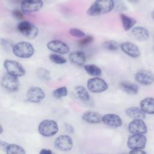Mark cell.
<instances>
[{"label": "cell", "instance_id": "6da1fadb", "mask_svg": "<svg viewBox=\"0 0 154 154\" xmlns=\"http://www.w3.org/2000/svg\"><path fill=\"white\" fill-rule=\"evenodd\" d=\"M114 8V1L111 0L95 1L88 8L87 13L89 16H94L106 14Z\"/></svg>", "mask_w": 154, "mask_h": 154}, {"label": "cell", "instance_id": "7a4b0ae2", "mask_svg": "<svg viewBox=\"0 0 154 154\" xmlns=\"http://www.w3.org/2000/svg\"><path fill=\"white\" fill-rule=\"evenodd\" d=\"M33 46L28 42H20L17 43L13 47V54L21 58H28L34 54Z\"/></svg>", "mask_w": 154, "mask_h": 154}, {"label": "cell", "instance_id": "3957f363", "mask_svg": "<svg viewBox=\"0 0 154 154\" xmlns=\"http://www.w3.org/2000/svg\"><path fill=\"white\" fill-rule=\"evenodd\" d=\"M59 131L57 123L50 119L42 121L38 126V131L40 135L45 137H50L55 135Z\"/></svg>", "mask_w": 154, "mask_h": 154}, {"label": "cell", "instance_id": "277c9868", "mask_svg": "<svg viewBox=\"0 0 154 154\" xmlns=\"http://www.w3.org/2000/svg\"><path fill=\"white\" fill-rule=\"evenodd\" d=\"M17 28L23 35L29 39L35 38L38 33L37 28L28 20L21 21L18 23Z\"/></svg>", "mask_w": 154, "mask_h": 154}, {"label": "cell", "instance_id": "5b68a950", "mask_svg": "<svg viewBox=\"0 0 154 154\" xmlns=\"http://www.w3.org/2000/svg\"><path fill=\"white\" fill-rule=\"evenodd\" d=\"M4 66L7 73L10 75L19 77L25 73V70L23 66L16 61L6 60L4 62Z\"/></svg>", "mask_w": 154, "mask_h": 154}, {"label": "cell", "instance_id": "8992f818", "mask_svg": "<svg viewBox=\"0 0 154 154\" xmlns=\"http://www.w3.org/2000/svg\"><path fill=\"white\" fill-rule=\"evenodd\" d=\"M147 138L143 134H133L128 137L127 146L131 150L143 149L146 147Z\"/></svg>", "mask_w": 154, "mask_h": 154}, {"label": "cell", "instance_id": "52a82bcc", "mask_svg": "<svg viewBox=\"0 0 154 154\" xmlns=\"http://www.w3.org/2000/svg\"><path fill=\"white\" fill-rule=\"evenodd\" d=\"M87 88L92 93H99L106 90L108 88V85L103 79L95 77L88 80Z\"/></svg>", "mask_w": 154, "mask_h": 154}, {"label": "cell", "instance_id": "ba28073f", "mask_svg": "<svg viewBox=\"0 0 154 154\" xmlns=\"http://www.w3.org/2000/svg\"><path fill=\"white\" fill-rule=\"evenodd\" d=\"M55 147L61 151L70 150L73 146L72 138L67 135H60L54 141Z\"/></svg>", "mask_w": 154, "mask_h": 154}, {"label": "cell", "instance_id": "9c48e42d", "mask_svg": "<svg viewBox=\"0 0 154 154\" xmlns=\"http://www.w3.org/2000/svg\"><path fill=\"white\" fill-rule=\"evenodd\" d=\"M26 99L32 103H38L45 97V93L43 90L38 87H30L26 92Z\"/></svg>", "mask_w": 154, "mask_h": 154}, {"label": "cell", "instance_id": "30bf717a", "mask_svg": "<svg viewBox=\"0 0 154 154\" xmlns=\"http://www.w3.org/2000/svg\"><path fill=\"white\" fill-rule=\"evenodd\" d=\"M128 129L132 134H144L147 130L146 123L141 119H134L129 123Z\"/></svg>", "mask_w": 154, "mask_h": 154}, {"label": "cell", "instance_id": "8fae6325", "mask_svg": "<svg viewBox=\"0 0 154 154\" xmlns=\"http://www.w3.org/2000/svg\"><path fill=\"white\" fill-rule=\"evenodd\" d=\"M47 48L50 51L60 54H66L70 51V48L64 42L58 40H53L47 43Z\"/></svg>", "mask_w": 154, "mask_h": 154}, {"label": "cell", "instance_id": "7c38bea8", "mask_svg": "<svg viewBox=\"0 0 154 154\" xmlns=\"http://www.w3.org/2000/svg\"><path fill=\"white\" fill-rule=\"evenodd\" d=\"M1 84L4 88L11 91L17 90L19 87V81L17 77L10 75L8 73L3 76Z\"/></svg>", "mask_w": 154, "mask_h": 154}, {"label": "cell", "instance_id": "4fadbf2b", "mask_svg": "<svg viewBox=\"0 0 154 154\" xmlns=\"http://www.w3.org/2000/svg\"><path fill=\"white\" fill-rule=\"evenodd\" d=\"M43 5L42 1H23L20 4V8L23 13H32L40 10Z\"/></svg>", "mask_w": 154, "mask_h": 154}, {"label": "cell", "instance_id": "5bb4252c", "mask_svg": "<svg viewBox=\"0 0 154 154\" xmlns=\"http://www.w3.org/2000/svg\"><path fill=\"white\" fill-rule=\"evenodd\" d=\"M136 81L142 85H150L153 82V75L147 70H140L135 75Z\"/></svg>", "mask_w": 154, "mask_h": 154}, {"label": "cell", "instance_id": "9a60e30c", "mask_svg": "<svg viewBox=\"0 0 154 154\" xmlns=\"http://www.w3.org/2000/svg\"><path fill=\"white\" fill-rule=\"evenodd\" d=\"M102 122L107 126L117 128L121 127L123 122L122 119L115 114H106L102 118Z\"/></svg>", "mask_w": 154, "mask_h": 154}, {"label": "cell", "instance_id": "2e32d148", "mask_svg": "<svg viewBox=\"0 0 154 154\" xmlns=\"http://www.w3.org/2000/svg\"><path fill=\"white\" fill-rule=\"evenodd\" d=\"M122 51L128 55L137 58L140 55V51L138 47L131 42H123L120 45Z\"/></svg>", "mask_w": 154, "mask_h": 154}, {"label": "cell", "instance_id": "e0dca14e", "mask_svg": "<svg viewBox=\"0 0 154 154\" xmlns=\"http://www.w3.org/2000/svg\"><path fill=\"white\" fill-rule=\"evenodd\" d=\"M131 34L138 41H145L149 37V31L143 26L134 27L131 31Z\"/></svg>", "mask_w": 154, "mask_h": 154}, {"label": "cell", "instance_id": "ac0fdd59", "mask_svg": "<svg viewBox=\"0 0 154 154\" xmlns=\"http://www.w3.org/2000/svg\"><path fill=\"white\" fill-rule=\"evenodd\" d=\"M102 118V117L99 113L94 111H87L82 116V119L84 121L93 124L100 123Z\"/></svg>", "mask_w": 154, "mask_h": 154}, {"label": "cell", "instance_id": "d6986e66", "mask_svg": "<svg viewBox=\"0 0 154 154\" xmlns=\"http://www.w3.org/2000/svg\"><path fill=\"white\" fill-rule=\"evenodd\" d=\"M140 108L145 113L153 114L154 113V99L153 97H146L140 102Z\"/></svg>", "mask_w": 154, "mask_h": 154}, {"label": "cell", "instance_id": "ffe728a7", "mask_svg": "<svg viewBox=\"0 0 154 154\" xmlns=\"http://www.w3.org/2000/svg\"><path fill=\"white\" fill-rule=\"evenodd\" d=\"M125 112L128 117L133 119L143 120L146 117V114L141 110V109L136 106H132L127 108Z\"/></svg>", "mask_w": 154, "mask_h": 154}, {"label": "cell", "instance_id": "44dd1931", "mask_svg": "<svg viewBox=\"0 0 154 154\" xmlns=\"http://www.w3.org/2000/svg\"><path fill=\"white\" fill-rule=\"evenodd\" d=\"M70 62L77 66H82L85 62V55L81 51H75L69 55Z\"/></svg>", "mask_w": 154, "mask_h": 154}, {"label": "cell", "instance_id": "7402d4cb", "mask_svg": "<svg viewBox=\"0 0 154 154\" xmlns=\"http://www.w3.org/2000/svg\"><path fill=\"white\" fill-rule=\"evenodd\" d=\"M120 87L125 93L130 94H137L138 91V85L129 82H121L120 84Z\"/></svg>", "mask_w": 154, "mask_h": 154}, {"label": "cell", "instance_id": "603a6c76", "mask_svg": "<svg viewBox=\"0 0 154 154\" xmlns=\"http://www.w3.org/2000/svg\"><path fill=\"white\" fill-rule=\"evenodd\" d=\"M120 18L123 27L125 31L130 30L136 23V20L134 18L129 17L125 14H121Z\"/></svg>", "mask_w": 154, "mask_h": 154}, {"label": "cell", "instance_id": "cb8c5ba5", "mask_svg": "<svg viewBox=\"0 0 154 154\" xmlns=\"http://www.w3.org/2000/svg\"><path fill=\"white\" fill-rule=\"evenodd\" d=\"M75 91L78 97L83 102H88L90 100V94L87 89L82 86L78 85L75 87Z\"/></svg>", "mask_w": 154, "mask_h": 154}, {"label": "cell", "instance_id": "d4e9b609", "mask_svg": "<svg viewBox=\"0 0 154 154\" xmlns=\"http://www.w3.org/2000/svg\"><path fill=\"white\" fill-rule=\"evenodd\" d=\"M85 72L90 76L98 77L102 75V70L99 67L94 64H86L84 67Z\"/></svg>", "mask_w": 154, "mask_h": 154}, {"label": "cell", "instance_id": "484cf974", "mask_svg": "<svg viewBox=\"0 0 154 154\" xmlns=\"http://www.w3.org/2000/svg\"><path fill=\"white\" fill-rule=\"evenodd\" d=\"M5 152L8 154H25V151L24 149L19 145L16 144H8Z\"/></svg>", "mask_w": 154, "mask_h": 154}, {"label": "cell", "instance_id": "4316f807", "mask_svg": "<svg viewBox=\"0 0 154 154\" xmlns=\"http://www.w3.org/2000/svg\"><path fill=\"white\" fill-rule=\"evenodd\" d=\"M36 74L37 77L43 81H49L51 80V76L49 70L45 68L40 67L37 70Z\"/></svg>", "mask_w": 154, "mask_h": 154}, {"label": "cell", "instance_id": "83f0119b", "mask_svg": "<svg viewBox=\"0 0 154 154\" xmlns=\"http://www.w3.org/2000/svg\"><path fill=\"white\" fill-rule=\"evenodd\" d=\"M68 91L66 87H61L52 91L53 96L56 99H61L67 95Z\"/></svg>", "mask_w": 154, "mask_h": 154}, {"label": "cell", "instance_id": "f1b7e54d", "mask_svg": "<svg viewBox=\"0 0 154 154\" xmlns=\"http://www.w3.org/2000/svg\"><path fill=\"white\" fill-rule=\"evenodd\" d=\"M49 58L53 63L57 64H63L66 63V60L58 54H52L49 55Z\"/></svg>", "mask_w": 154, "mask_h": 154}, {"label": "cell", "instance_id": "f546056e", "mask_svg": "<svg viewBox=\"0 0 154 154\" xmlns=\"http://www.w3.org/2000/svg\"><path fill=\"white\" fill-rule=\"evenodd\" d=\"M103 46L109 51H116L118 49V43L114 40H108L104 42Z\"/></svg>", "mask_w": 154, "mask_h": 154}, {"label": "cell", "instance_id": "4dcf8cb0", "mask_svg": "<svg viewBox=\"0 0 154 154\" xmlns=\"http://www.w3.org/2000/svg\"><path fill=\"white\" fill-rule=\"evenodd\" d=\"M69 33L71 35L78 37V38H83L85 37V33L82 30L79 29L78 28H73L70 29Z\"/></svg>", "mask_w": 154, "mask_h": 154}, {"label": "cell", "instance_id": "1f68e13d", "mask_svg": "<svg viewBox=\"0 0 154 154\" xmlns=\"http://www.w3.org/2000/svg\"><path fill=\"white\" fill-rule=\"evenodd\" d=\"M93 41V37L91 35H88L87 37L82 38V39L79 42V45L81 46H86L91 43Z\"/></svg>", "mask_w": 154, "mask_h": 154}, {"label": "cell", "instance_id": "d6a6232c", "mask_svg": "<svg viewBox=\"0 0 154 154\" xmlns=\"http://www.w3.org/2000/svg\"><path fill=\"white\" fill-rule=\"evenodd\" d=\"M13 15L17 19H23V13L19 10H17V9H16V10H14L13 11V13H12Z\"/></svg>", "mask_w": 154, "mask_h": 154}, {"label": "cell", "instance_id": "836d02e7", "mask_svg": "<svg viewBox=\"0 0 154 154\" xmlns=\"http://www.w3.org/2000/svg\"><path fill=\"white\" fill-rule=\"evenodd\" d=\"M129 153H137V154H146V152L143 150V149H135V150H132L129 152Z\"/></svg>", "mask_w": 154, "mask_h": 154}, {"label": "cell", "instance_id": "e575fe53", "mask_svg": "<svg viewBox=\"0 0 154 154\" xmlns=\"http://www.w3.org/2000/svg\"><path fill=\"white\" fill-rule=\"evenodd\" d=\"M65 129L67 132L70 133H73L74 132V129L73 126L69 124H66L65 125Z\"/></svg>", "mask_w": 154, "mask_h": 154}, {"label": "cell", "instance_id": "d590c367", "mask_svg": "<svg viewBox=\"0 0 154 154\" xmlns=\"http://www.w3.org/2000/svg\"><path fill=\"white\" fill-rule=\"evenodd\" d=\"M8 145V143H7V142H5V141H1V143H0V146H1V149H4L5 150L7 146Z\"/></svg>", "mask_w": 154, "mask_h": 154}, {"label": "cell", "instance_id": "8d00e7d4", "mask_svg": "<svg viewBox=\"0 0 154 154\" xmlns=\"http://www.w3.org/2000/svg\"><path fill=\"white\" fill-rule=\"evenodd\" d=\"M40 154H51L52 153V152L50 150L46 149H43L40 152Z\"/></svg>", "mask_w": 154, "mask_h": 154}, {"label": "cell", "instance_id": "74e56055", "mask_svg": "<svg viewBox=\"0 0 154 154\" xmlns=\"http://www.w3.org/2000/svg\"><path fill=\"white\" fill-rule=\"evenodd\" d=\"M2 131H3V129H2V126H1V132H0V133L2 134Z\"/></svg>", "mask_w": 154, "mask_h": 154}]
</instances>
